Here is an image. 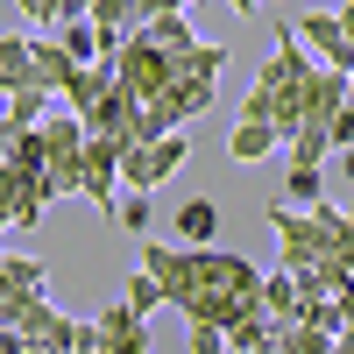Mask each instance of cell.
<instances>
[{"label":"cell","mask_w":354,"mask_h":354,"mask_svg":"<svg viewBox=\"0 0 354 354\" xmlns=\"http://www.w3.org/2000/svg\"><path fill=\"white\" fill-rule=\"evenodd\" d=\"M121 298H128L142 319H149V312H163V283H156L149 270H128V290H121Z\"/></svg>","instance_id":"cell-18"},{"label":"cell","mask_w":354,"mask_h":354,"mask_svg":"<svg viewBox=\"0 0 354 354\" xmlns=\"http://www.w3.org/2000/svg\"><path fill=\"white\" fill-rule=\"evenodd\" d=\"M227 8H234V15H255V8H262V0H227Z\"/></svg>","instance_id":"cell-28"},{"label":"cell","mask_w":354,"mask_h":354,"mask_svg":"<svg viewBox=\"0 0 354 354\" xmlns=\"http://www.w3.org/2000/svg\"><path fill=\"white\" fill-rule=\"evenodd\" d=\"M106 85H113V64H78V78H71V85H64L57 100H64L71 113H85V106H93V100L106 93Z\"/></svg>","instance_id":"cell-13"},{"label":"cell","mask_w":354,"mask_h":354,"mask_svg":"<svg viewBox=\"0 0 354 354\" xmlns=\"http://www.w3.org/2000/svg\"><path fill=\"white\" fill-rule=\"evenodd\" d=\"M185 156H192L185 128H170V135H156V142H135V149H121V177H128L135 192H156L163 177L185 170Z\"/></svg>","instance_id":"cell-4"},{"label":"cell","mask_w":354,"mask_h":354,"mask_svg":"<svg viewBox=\"0 0 354 354\" xmlns=\"http://www.w3.org/2000/svg\"><path fill=\"white\" fill-rule=\"evenodd\" d=\"M277 142H283L277 121H255V113H241V121H234V135H227V149L241 156V163H255V156H270Z\"/></svg>","instance_id":"cell-9"},{"label":"cell","mask_w":354,"mask_h":354,"mask_svg":"<svg viewBox=\"0 0 354 354\" xmlns=\"http://www.w3.org/2000/svg\"><path fill=\"white\" fill-rule=\"evenodd\" d=\"M340 305H347V312H354V270H347V283H340Z\"/></svg>","instance_id":"cell-27"},{"label":"cell","mask_w":354,"mask_h":354,"mask_svg":"<svg viewBox=\"0 0 354 354\" xmlns=\"http://www.w3.org/2000/svg\"><path fill=\"white\" fill-rule=\"evenodd\" d=\"M142 36H156L163 50H192V43H205L198 28H192V15H185V8H177V15H149V21H142Z\"/></svg>","instance_id":"cell-14"},{"label":"cell","mask_w":354,"mask_h":354,"mask_svg":"<svg viewBox=\"0 0 354 354\" xmlns=\"http://www.w3.org/2000/svg\"><path fill=\"white\" fill-rule=\"evenodd\" d=\"M15 205H21V177L0 163V227H15Z\"/></svg>","instance_id":"cell-21"},{"label":"cell","mask_w":354,"mask_h":354,"mask_svg":"<svg viewBox=\"0 0 354 354\" xmlns=\"http://www.w3.org/2000/svg\"><path fill=\"white\" fill-rule=\"evenodd\" d=\"M340 156V170H347V185H354V142H347V149H333Z\"/></svg>","instance_id":"cell-25"},{"label":"cell","mask_w":354,"mask_h":354,"mask_svg":"<svg viewBox=\"0 0 354 354\" xmlns=\"http://www.w3.org/2000/svg\"><path fill=\"white\" fill-rule=\"evenodd\" d=\"M57 43H64V50L78 57V64H106V57H113V43L93 28V15H78V21H57Z\"/></svg>","instance_id":"cell-8"},{"label":"cell","mask_w":354,"mask_h":354,"mask_svg":"<svg viewBox=\"0 0 354 354\" xmlns=\"http://www.w3.org/2000/svg\"><path fill=\"white\" fill-rule=\"evenodd\" d=\"M262 312H270V319L298 312V277H290V270H262Z\"/></svg>","instance_id":"cell-15"},{"label":"cell","mask_w":354,"mask_h":354,"mask_svg":"<svg viewBox=\"0 0 354 354\" xmlns=\"http://www.w3.org/2000/svg\"><path fill=\"white\" fill-rule=\"evenodd\" d=\"M283 198H290V205H319V198H326V177H319V163H290Z\"/></svg>","instance_id":"cell-17"},{"label":"cell","mask_w":354,"mask_h":354,"mask_svg":"<svg viewBox=\"0 0 354 354\" xmlns=\"http://www.w3.org/2000/svg\"><path fill=\"white\" fill-rule=\"evenodd\" d=\"M71 78H78V57L57 36H36V85H43V93H64Z\"/></svg>","instance_id":"cell-7"},{"label":"cell","mask_w":354,"mask_h":354,"mask_svg":"<svg viewBox=\"0 0 354 354\" xmlns=\"http://www.w3.org/2000/svg\"><path fill=\"white\" fill-rule=\"evenodd\" d=\"M142 21H149V15H142L135 0H93V28H100V36H106L113 50H121V36H135Z\"/></svg>","instance_id":"cell-10"},{"label":"cell","mask_w":354,"mask_h":354,"mask_svg":"<svg viewBox=\"0 0 354 354\" xmlns=\"http://www.w3.org/2000/svg\"><path fill=\"white\" fill-rule=\"evenodd\" d=\"M270 227H277V248H283V270H354V220L340 205H270Z\"/></svg>","instance_id":"cell-2"},{"label":"cell","mask_w":354,"mask_h":354,"mask_svg":"<svg viewBox=\"0 0 354 354\" xmlns=\"http://www.w3.org/2000/svg\"><path fill=\"white\" fill-rule=\"evenodd\" d=\"M106 64H113V78H121L142 106H149L163 85H170V71H177V50H163L156 36H142V28H135V36H121V50H113Z\"/></svg>","instance_id":"cell-3"},{"label":"cell","mask_w":354,"mask_h":354,"mask_svg":"<svg viewBox=\"0 0 354 354\" xmlns=\"http://www.w3.org/2000/svg\"><path fill=\"white\" fill-rule=\"evenodd\" d=\"M113 227H128V234H142V227H149V192H135V185H128V198L113 205Z\"/></svg>","instance_id":"cell-19"},{"label":"cell","mask_w":354,"mask_h":354,"mask_svg":"<svg viewBox=\"0 0 354 354\" xmlns=\"http://www.w3.org/2000/svg\"><path fill=\"white\" fill-rule=\"evenodd\" d=\"M298 36H305V50L319 57V64H333V71H354V43H347L340 15H305V21H298Z\"/></svg>","instance_id":"cell-5"},{"label":"cell","mask_w":354,"mask_h":354,"mask_svg":"<svg viewBox=\"0 0 354 354\" xmlns=\"http://www.w3.org/2000/svg\"><path fill=\"white\" fill-rule=\"evenodd\" d=\"M142 15H177V8H192V0H135Z\"/></svg>","instance_id":"cell-24"},{"label":"cell","mask_w":354,"mask_h":354,"mask_svg":"<svg viewBox=\"0 0 354 354\" xmlns=\"http://www.w3.org/2000/svg\"><path fill=\"white\" fill-rule=\"evenodd\" d=\"M21 85H36V36H8L0 28V100L21 93Z\"/></svg>","instance_id":"cell-6"},{"label":"cell","mask_w":354,"mask_h":354,"mask_svg":"<svg viewBox=\"0 0 354 354\" xmlns=\"http://www.w3.org/2000/svg\"><path fill=\"white\" fill-rule=\"evenodd\" d=\"M213 234H220V205H213V198H185V205H177V241L205 248Z\"/></svg>","instance_id":"cell-12"},{"label":"cell","mask_w":354,"mask_h":354,"mask_svg":"<svg viewBox=\"0 0 354 354\" xmlns=\"http://www.w3.org/2000/svg\"><path fill=\"white\" fill-rule=\"evenodd\" d=\"M15 8H21V15H28V21H43V28H50V21H57V0H15Z\"/></svg>","instance_id":"cell-23"},{"label":"cell","mask_w":354,"mask_h":354,"mask_svg":"<svg viewBox=\"0 0 354 354\" xmlns=\"http://www.w3.org/2000/svg\"><path fill=\"white\" fill-rule=\"evenodd\" d=\"M142 270H149L163 283V305L185 312V319H213V326H227V319H241L262 305V270L248 255H234L220 241H149L142 248Z\"/></svg>","instance_id":"cell-1"},{"label":"cell","mask_w":354,"mask_h":354,"mask_svg":"<svg viewBox=\"0 0 354 354\" xmlns=\"http://www.w3.org/2000/svg\"><path fill=\"white\" fill-rule=\"evenodd\" d=\"M283 354H333V333L326 326H312V319H277V333H270Z\"/></svg>","instance_id":"cell-11"},{"label":"cell","mask_w":354,"mask_h":354,"mask_svg":"<svg viewBox=\"0 0 354 354\" xmlns=\"http://www.w3.org/2000/svg\"><path fill=\"white\" fill-rule=\"evenodd\" d=\"M50 100H57V93H43V85H21V93H8V121H15V128H36L43 113H50Z\"/></svg>","instance_id":"cell-16"},{"label":"cell","mask_w":354,"mask_h":354,"mask_svg":"<svg viewBox=\"0 0 354 354\" xmlns=\"http://www.w3.org/2000/svg\"><path fill=\"white\" fill-rule=\"evenodd\" d=\"M347 220H354V205H347Z\"/></svg>","instance_id":"cell-29"},{"label":"cell","mask_w":354,"mask_h":354,"mask_svg":"<svg viewBox=\"0 0 354 354\" xmlns=\"http://www.w3.org/2000/svg\"><path fill=\"white\" fill-rule=\"evenodd\" d=\"M185 347H192V354H227V333L213 326V319H192V333H185Z\"/></svg>","instance_id":"cell-20"},{"label":"cell","mask_w":354,"mask_h":354,"mask_svg":"<svg viewBox=\"0 0 354 354\" xmlns=\"http://www.w3.org/2000/svg\"><path fill=\"white\" fill-rule=\"evenodd\" d=\"M340 15V28H347V43H354V0H347V8H333Z\"/></svg>","instance_id":"cell-26"},{"label":"cell","mask_w":354,"mask_h":354,"mask_svg":"<svg viewBox=\"0 0 354 354\" xmlns=\"http://www.w3.org/2000/svg\"><path fill=\"white\" fill-rule=\"evenodd\" d=\"M326 135H333V149H347V142H354V93L340 100V113H333V128H326Z\"/></svg>","instance_id":"cell-22"}]
</instances>
